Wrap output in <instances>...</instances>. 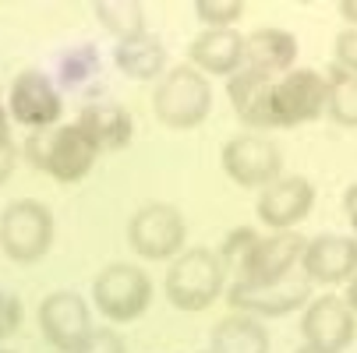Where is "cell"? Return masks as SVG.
Wrapping results in <instances>:
<instances>
[{"label": "cell", "mask_w": 357, "mask_h": 353, "mask_svg": "<svg viewBox=\"0 0 357 353\" xmlns=\"http://www.w3.org/2000/svg\"><path fill=\"white\" fill-rule=\"evenodd\" d=\"M92 300H96L99 315H103L107 322L128 325V322H135L149 311L152 279L138 265H128V262L107 265L92 283Z\"/></svg>", "instance_id": "8"}, {"label": "cell", "mask_w": 357, "mask_h": 353, "mask_svg": "<svg viewBox=\"0 0 357 353\" xmlns=\"http://www.w3.org/2000/svg\"><path fill=\"white\" fill-rule=\"evenodd\" d=\"M114 64L121 68V74L135 78V81H152V78H163L167 68V46L156 36H135L117 42L114 49Z\"/></svg>", "instance_id": "21"}, {"label": "cell", "mask_w": 357, "mask_h": 353, "mask_svg": "<svg viewBox=\"0 0 357 353\" xmlns=\"http://www.w3.org/2000/svg\"><path fill=\"white\" fill-rule=\"evenodd\" d=\"M294 353H322V350H312V346H297Z\"/></svg>", "instance_id": "35"}, {"label": "cell", "mask_w": 357, "mask_h": 353, "mask_svg": "<svg viewBox=\"0 0 357 353\" xmlns=\"http://www.w3.org/2000/svg\"><path fill=\"white\" fill-rule=\"evenodd\" d=\"M343 304H347V308H350V311L357 315V276H354V279L347 283V297H343Z\"/></svg>", "instance_id": "34"}, {"label": "cell", "mask_w": 357, "mask_h": 353, "mask_svg": "<svg viewBox=\"0 0 357 353\" xmlns=\"http://www.w3.org/2000/svg\"><path fill=\"white\" fill-rule=\"evenodd\" d=\"M11 141V117H8V107L0 103V145Z\"/></svg>", "instance_id": "33"}, {"label": "cell", "mask_w": 357, "mask_h": 353, "mask_svg": "<svg viewBox=\"0 0 357 353\" xmlns=\"http://www.w3.org/2000/svg\"><path fill=\"white\" fill-rule=\"evenodd\" d=\"M75 353H128V343L117 329H92Z\"/></svg>", "instance_id": "26"}, {"label": "cell", "mask_w": 357, "mask_h": 353, "mask_svg": "<svg viewBox=\"0 0 357 353\" xmlns=\"http://www.w3.org/2000/svg\"><path fill=\"white\" fill-rule=\"evenodd\" d=\"M18 159H22V148H18L15 141L0 145V187H4V184L15 177V166H18Z\"/></svg>", "instance_id": "30"}, {"label": "cell", "mask_w": 357, "mask_h": 353, "mask_svg": "<svg viewBox=\"0 0 357 353\" xmlns=\"http://www.w3.org/2000/svg\"><path fill=\"white\" fill-rule=\"evenodd\" d=\"M152 113L170 131H191L206 124V117L213 113V81L191 64L170 68L152 92Z\"/></svg>", "instance_id": "3"}, {"label": "cell", "mask_w": 357, "mask_h": 353, "mask_svg": "<svg viewBox=\"0 0 357 353\" xmlns=\"http://www.w3.org/2000/svg\"><path fill=\"white\" fill-rule=\"evenodd\" d=\"M336 68L357 74V29H343L336 36Z\"/></svg>", "instance_id": "28"}, {"label": "cell", "mask_w": 357, "mask_h": 353, "mask_svg": "<svg viewBox=\"0 0 357 353\" xmlns=\"http://www.w3.org/2000/svg\"><path fill=\"white\" fill-rule=\"evenodd\" d=\"M209 353H269V329L259 318L227 315L209 336Z\"/></svg>", "instance_id": "20"}, {"label": "cell", "mask_w": 357, "mask_h": 353, "mask_svg": "<svg viewBox=\"0 0 357 353\" xmlns=\"http://www.w3.org/2000/svg\"><path fill=\"white\" fill-rule=\"evenodd\" d=\"M206 353H209V350H206Z\"/></svg>", "instance_id": "37"}, {"label": "cell", "mask_w": 357, "mask_h": 353, "mask_svg": "<svg viewBox=\"0 0 357 353\" xmlns=\"http://www.w3.org/2000/svg\"><path fill=\"white\" fill-rule=\"evenodd\" d=\"M195 15L206 29H234L244 15V0H195Z\"/></svg>", "instance_id": "24"}, {"label": "cell", "mask_w": 357, "mask_h": 353, "mask_svg": "<svg viewBox=\"0 0 357 353\" xmlns=\"http://www.w3.org/2000/svg\"><path fill=\"white\" fill-rule=\"evenodd\" d=\"M128 244L145 262H174L188 244V223L177 205L152 201L128 219Z\"/></svg>", "instance_id": "5"}, {"label": "cell", "mask_w": 357, "mask_h": 353, "mask_svg": "<svg viewBox=\"0 0 357 353\" xmlns=\"http://www.w3.org/2000/svg\"><path fill=\"white\" fill-rule=\"evenodd\" d=\"M54 212L36 198H18L0 216V247L18 265L39 262L54 247Z\"/></svg>", "instance_id": "4"}, {"label": "cell", "mask_w": 357, "mask_h": 353, "mask_svg": "<svg viewBox=\"0 0 357 353\" xmlns=\"http://www.w3.org/2000/svg\"><path fill=\"white\" fill-rule=\"evenodd\" d=\"M39 329L43 339L54 346V353H75L82 339L92 332L89 304L75 290H57L39 304Z\"/></svg>", "instance_id": "13"}, {"label": "cell", "mask_w": 357, "mask_h": 353, "mask_svg": "<svg viewBox=\"0 0 357 353\" xmlns=\"http://www.w3.org/2000/svg\"><path fill=\"white\" fill-rule=\"evenodd\" d=\"M92 15L107 32L117 36V42L145 36V11L135 0H99V4H92Z\"/></svg>", "instance_id": "23"}, {"label": "cell", "mask_w": 357, "mask_h": 353, "mask_svg": "<svg viewBox=\"0 0 357 353\" xmlns=\"http://www.w3.org/2000/svg\"><path fill=\"white\" fill-rule=\"evenodd\" d=\"M301 336H304V346H312V350L343 353L357 339V315L336 293L312 297L301 315Z\"/></svg>", "instance_id": "10"}, {"label": "cell", "mask_w": 357, "mask_h": 353, "mask_svg": "<svg viewBox=\"0 0 357 353\" xmlns=\"http://www.w3.org/2000/svg\"><path fill=\"white\" fill-rule=\"evenodd\" d=\"M92 68H96V54L85 46V49H78V54H71L68 61H64V81L71 85V81H82L85 74H92Z\"/></svg>", "instance_id": "29"}, {"label": "cell", "mask_w": 357, "mask_h": 353, "mask_svg": "<svg viewBox=\"0 0 357 353\" xmlns=\"http://www.w3.org/2000/svg\"><path fill=\"white\" fill-rule=\"evenodd\" d=\"M223 173L237 184V187H269L280 180L283 173V156H280V145L266 134H237L223 145L220 152Z\"/></svg>", "instance_id": "9"}, {"label": "cell", "mask_w": 357, "mask_h": 353, "mask_svg": "<svg viewBox=\"0 0 357 353\" xmlns=\"http://www.w3.org/2000/svg\"><path fill=\"white\" fill-rule=\"evenodd\" d=\"M8 117L29 131H46V127H57L64 103H61V92L54 88L43 71H22L11 88H8Z\"/></svg>", "instance_id": "11"}, {"label": "cell", "mask_w": 357, "mask_h": 353, "mask_svg": "<svg viewBox=\"0 0 357 353\" xmlns=\"http://www.w3.org/2000/svg\"><path fill=\"white\" fill-rule=\"evenodd\" d=\"M75 127L92 141L96 152H121L135 138V120L121 103H89L82 107Z\"/></svg>", "instance_id": "17"}, {"label": "cell", "mask_w": 357, "mask_h": 353, "mask_svg": "<svg viewBox=\"0 0 357 353\" xmlns=\"http://www.w3.org/2000/svg\"><path fill=\"white\" fill-rule=\"evenodd\" d=\"M326 113L340 127H357V74L336 64L326 71Z\"/></svg>", "instance_id": "22"}, {"label": "cell", "mask_w": 357, "mask_h": 353, "mask_svg": "<svg viewBox=\"0 0 357 353\" xmlns=\"http://www.w3.org/2000/svg\"><path fill=\"white\" fill-rule=\"evenodd\" d=\"M312 300V283L304 279L297 269L276 283H244L237 279L227 290V304L234 315H248V318H283L294 315L297 308H308Z\"/></svg>", "instance_id": "7"}, {"label": "cell", "mask_w": 357, "mask_h": 353, "mask_svg": "<svg viewBox=\"0 0 357 353\" xmlns=\"http://www.w3.org/2000/svg\"><path fill=\"white\" fill-rule=\"evenodd\" d=\"M315 209V187L308 177H280L276 184H269L259 194V219L273 230V233H287L297 223H304Z\"/></svg>", "instance_id": "14"}, {"label": "cell", "mask_w": 357, "mask_h": 353, "mask_svg": "<svg viewBox=\"0 0 357 353\" xmlns=\"http://www.w3.org/2000/svg\"><path fill=\"white\" fill-rule=\"evenodd\" d=\"M255 244H259V233H255L251 226H237V230H230L227 240H223V247L216 251L220 262H223V269H241V262L248 258V251H251Z\"/></svg>", "instance_id": "25"}, {"label": "cell", "mask_w": 357, "mask_h": 353, "mask_svg": "<svg viewBox=\"0 0 357 353\" xmlns=\"http://www.w3.org/2000/svg\"><path fill=\"white\" fill-rule=\"evenodd\" d=\"M22 156L32 170L54 177L57 184H78L96 166V148L75 124H57L46 131H32L22 145Z\"/></svg>", "instance_id": "1"}, {"label": "cell", "mask_w": 357, "mask_h": 353, "mask_svg": "<svg viewBox=\"0 0 357 353\" xmlns=\"http://www.w3.org/2000/svg\"><path fill=\"white\" fill-rule=\"evenodd\" d=\"M301 251H304V237L287 230V233H269V237H259L248 251V258L241 262V279L244 283H276L283 276H290L301 262Z\"/></svg>", "instance_id": "15"}, {"label": "cell", "mask_w": 357, "mask_h": 353, "mask_svg": "<svg viewBox=\"0 0 357 353\" xmlns=\"http://www.w3.org/2000/svg\"><path fill=\"white\" fill-rule=\"evenodd\" d=\"M269 88H273V78H269V74L248 71V68H241V71L230 74V81H227V95H230V103H234V113L241 117L244 127H251V134H255V131H273Z\"/></svg>", "instance_id": "19"}, {"label": "cell", "mask_w": 357, "mask_h": 353, "mask_svg": "<svg viewBox=\"0 0 357 353\" xmlns=\"http://www.w3.org/2000/svg\"><path fill=\"white\" fill-rule=\"evenodd\" d=\"M25 322V308H22V300L18 293H8V290H0V339H11Z\"/></svg>", "instance_id": "27"}, {"label": "cell", "mask_w": 357, "mask_h": 353, "mask_svg": "<svg viewBox=\"0 0 357 353\" xmlns=\"http://www.w3.org/2000/svg\"><path fill=\"white\" fill-rule=\"evenodd\" d=\"M223 286H227V269L220 255L209 247H184L170 262L163 279L167 300L177 311H191V315L213 308L223 297Z\"/></svg>", "instance_id": "2"}, {"label": "cell", "mask_w": 357, "mask_h": 353, "mask_svg": "<svg viewBox=\"0 0 357 353\" xmlns=\"http://www.w3.org/2000/svg\"><path fill=\"white\" fill-rule=\"evenodd\" d=\"M336 8H340V15L350 22V29H357V0H340Z\"/></svg>", "instance_id": "32"}, {"label": "cell", "mask_w": 357, "mask_h": 353, "mask_svg": "<svg viewBox=\"0 0 357 353\" xmlns=\"http://www.w3.org/2000/svg\"><path fill=\"white\" fill-rule=\"evenodd\" d=\"M188 61L198 74H237L244 68V36L237 29H206L188 46Z\"/></svg>", "instance_id": "16"}, {"label": "cell", "mask_w": 357, "mask_h": 353, "mask_svg": "<svg viewBox=\"0 0 357 353\" xmlns=\"http://www.w3.org/2000/svg\"><path fill=\"white\" fill-rule=\"evenodd\" d=\"M294 61H297V36H290L287 29H255L251 36H244V68L248 71L280 78V74L294 71Z\"/></svg>", "instance_id": "18"}, {"label": "cell", "mask_w": 357, "mask_h": 353, "mask_svg": "<svg viewBox=\"0 0 357 353\" xmlns=\"http://www.w3.org/2000/svg\"><path fill=\"white\" fill-rule=\"evenodd\" d=\"M343 212H347V223H350L354 233H357V184H350V187L343 191Z\"/></svg>", "instance_id": "31"}, {"label": "cell", "mask_w": 357, "mask_h": 353, "mask_svg": "<svg viewBox=\"0 0 357 353\" xmlns=\"http://www.w3.org/2000/svg\"><path fill=\"white\" fill-rule=\"evenodd\" d=\"M301 276L312 286H343L357 276V237L319 233L304 240Z\"/></svg>", "instance_id": "12"}, {"label": "cell", "mask_w": 357, "mask_h": 353, "mask_svg": "<svg viewBox=\"0 0 357 353\" xmlns=\"http://www.w3.org/2000/svg\"><path fill=\"white\" fill-rule=\"evenodd\" d=\"M0 353H11V350H0Z\"/></svg>", "instance_id": "36"}, {"label": "cell", "mask_w": 357, "mask_h": 353, "mask_svg": "<svg viewBox=\"0 0 357 353\" xmlns=\"http://www.w3.org/2000/svg\"><path fill=\"white\" fill-rule=\"evenodd\" d=\"M269 117H273V131L312 124V120L326 117V74H319L312 68H294V71L273 78Z\"/></svg>", "instance_id": "6"}]
</instances>
